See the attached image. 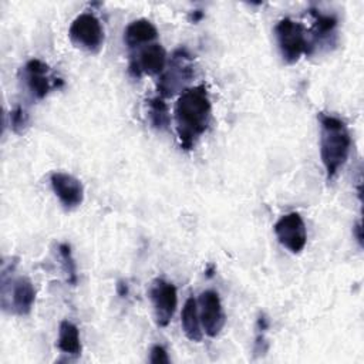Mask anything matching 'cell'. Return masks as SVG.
I'll use <instances>...</instances> for the list:
<instances>
[{"label": "cell", "instance_id": "cell-23", "mask_svg": "<svg viewBox=\"0 0 364 364\" xmlns=\"http://www.w3.org/2000/svg\"><path fill=\"white\" fill-rule=\"evenodd\" d=\"M128 291H129V289H128L127 282L119 280V282L117 283V293H118V296H121V297H127V296H128Z\"/></svg>", "mask_w": 364, "mask_h": 364}, {"label": "cell", "instance_id": "cell-14", "mask_svg": "<svg viewBox=\"0 0 364 364\" xmlns=\"http://www.w3.org/2000/svg\"><path fill=\"white\" fill-rule=\"evenodd\" d=\"M181 326L186 338L193 343H199L203 337V330L199 318L198 300L193 296H189L182 307L181 313Z\"/></svg>", "mask_w": 364, "mask_h": 364}, {"label": "cell", "instance_id": "cell-1", "mask_svg": "<svg viewBox=\"0 0 364 364\" xmlns=\"http://www.w3.org/2000/svg\"><path fill=\"white\" fill-rule=\"evenodd\" d=\"M175 127L181 148L189 151L205 134L212 118V102L205 85L185 88L175 104Z\"/></svg>", "mask_w": 364, "mask_h": 364}, {"label": "cell", "instance_id": "cell-6", "mask_svg": "<svg viewBox=\"0 0 364 364\" xmlns=\"http://www.w3.org/2000/svg\"><path fill=\"white\" fill-rule=\"evenodd\" d=\"M193 77L192 55L186 48H178L173 51L168 70L162 74L158 82V91L161 97H169L175 91L183 87L185 82Z\"/></svg>", "mask_w": 364, "mask_h": 364}, {"label": "cell", "instance_id": "cell-8", "mask_svg": "<svg viewBox=\"0 0 364 364\" xmlns=\"http://www.w3.org/2000/svg\"><path fill=\"white\" fill-rule=\"evenodd\" d=\"M279 243L291 253H300L307 243V230L303 218L297 212H289L279 218L273 226Z\"/></svg>", "mask_w": 364, "mask_h": 364}, {"label": "cell", "instance_id": "cell-16", "mask_svg": "<svg viewBox=\"0 0 364 364\" xmlns=\"http://www.w3.org/2000/svg\"><path fill=\"white\" fill-rule=\"evenodd\" d=\"M146 102L151 127L158 131H166L171 125V115L164 98L161 95H156L154 98H149Z\"/></svg>", "mask_w": 364, "mask_h": 364}, {"label": "cell", "instance_id": "cell-4", "mask_svg": "<svg viewBox=\"0 0 364 364\" xmlns=\"http://www.w3.org/2000/svg\"><path fill=\"white\" fill-rule=\"evenodd\" d=\"M274 36L280 55L287 64L299 61L303 54L309 53L310 44L307 40V33L304 26L299 21L290 17L279 20L274 26Z\"/></svg>", "mask_w": 364, "mask_h": 364}, {"label": "cell", "instance_id": "cell-17", "mask_svg": "<svg viewBox=\"0 0 364 364\" xmlns=\"http://www.w3.org/2000/svg\"><path fill=\"white\" fill-rule=\"evenodd\" d=\"M310 14L313 17V23H314V37L320 40L328 38L330 36H333L336 27H337V17L334 14H326L321 13L317 9H310Z\"/></svg>", "mask_w": 364, "mask_h": 364}, {"label": "cell", "instance_id": "cell-12", "mask_svg": "<svg viewBox=\"0 0 364 364\" xmlns=\"http://www.w3.org/2000/svg\"><path fill=\"white\" fill-rule=\"evenodd\" d=\"M23 77L33 98L43 100L50 92L51 82L48 77V65L44 61L38 58L28 60L23 68Z\"/></svg>", "mask_w": 364, "mask_h": 364}, {"label": "cell", "instance_id": "cell-19", "mask_svg": "<svg viewBox=\"0 0 364 364\" xmlns=\"http://www.w3.org/2000/svg\"><path fill=\"white\" fill-rule=\"evenodd\" d=\"M269 328V320L266 317V314L260 313L256 321V338H255V347L253 351L255 353H266L267 350V341H266V331Z\"/></svg>", "mask_w": 364, "mask_h": 364}, {"label": "cell", "instance_id": "cell-2", "mask_svg": "<svg viewBox=\"0 0 364 364\" xmlns=\"http://www.w3.org/2000/svg\"><path fill=\"white\" fill-rule=\"evenodd\" d=\"M317 118L320 122V158L326 179L331 182L348 159L351 136L347 124L340 117L320 112Z\"/></svg>", "mask_w": 364, "mask_h": 364}, {"label": "cell", "instance_id": "cell-24", "mask_svg": "<svg viewBox=\"0 0 364 364\" xmlns=\"http://www.w3.org/2000/svg\"><path fill=\"white\" fill-rule=\"evenodd\" d=\"M202 17H203V11H200V10H193V13L191 14V20L193 23H198Z\"/></svg>", "mask_w": 364, "mask_h": 364}, {"label": "cell", "instance_id": "cell-21", "mask_svg": "<svg viewBox=\"0 0 364 364\" xmlns=\"http://www.w3.org/2000/svg\"><path fill=\"white\" fill-rule=\"evenodd\" d=\"M149 361L152 364H168L169 363V357H168L166 350L162 346H159V344L152 346V348L149 351Z\"/></svg>", "mask_w": 364, "mask_h": 364}, {"label": "cell", "instance_id": "cell-10", "mask_svg": "<svg viewBox=\"0 0 364 364\" xmlns=\"http://www.w3.org/2000/svg\"><path fill=\"white\" fill-rule=\"evenodd\" d=\"M50 185L60 203L71 210L78 208L84 200V186L78 178L71 173L55 171L50 175Z\"/></svg>", "mask_w": 364, "mask_h": 364}, {"label": "cell", "instance_id": "cell-15", "mask_svg": "<svg viewBox=\"0 0 364 364\" xmlns=\"http://www.w3.org/2000/svg\"><path fill=\"white\" fill-rule=\"evenodd\" d=\"M57 347L60 351L68 354V355H80L81 354V338L78 327L70 321L63 320L58 326V338H57Z\"/></svg>", "mask_w": 364, "mask_h": 364}, {"label": "cell", "instance_id": "cell-5", "mask_svg": "<svg viewBox=\"0 0 364 364\" xmlns=\"http://www.w3.org/2000/svg\"><path fill=\"white\" fill-rule=\"evenodd\" d=\"M68 37L77 47L97 53L104 44V28L95 14L85 11L71 21Z\"/></svg>", "mask_w": 364, "mask_h": 364}, {"label": "cell", "instance_id": "cell-9", "mask_svg": "<svg viewBox=\"0 0 364 364\" xmlns=\"http://www.w3.org/2000/svg\"><path fill=\"white\" fill-rule=\"evenodd\" d=\"M198 309L203 333L212 338L218 337L226 323L219 294L213 290L202 291L198 299Z\"/></svg>", "mask_w": 364, "mask_h": 364}, {"label": "cell", "instance_id": "cell-22", "mask_svg": "<svg viewBox=\"0 0 364 364\" xmlns=\"http://www.w3.org/2000/svg\"><path fill=\"white\" fill-rule=\"evenodd\" d=\"M353 235H354L357 243H358L360 246H363V228H361V220H358V222L354 225V228H353Z\"/></svg>", "mask_w": 364, "mask_h": 364}, {"label": "cell", "instance_id": "cell-13", "mask_svg": "<svg viewBox=\"0 0 364 364\" xmlns=\"http://www.w3.org/2000/svg\"><path fill=\"white\" fill-rule=\"evenodd\" d=\"M158 37L156 27L146 18H138L131 21L124 30V43L129 48H135L144 44H151Z\"/></svg>", "mask_w": 364, "mask_h": 364}, {"label": "cell", "instance_id": "cell-7", "mask_svg": "<svg viewBox=\"0 0 364 364\" xmlns=\"http://www.w3.org/2000/svg\"><path fill=\"white\" fill-rule=\"evenodd\" d=\"M148 294L152 303L156 326L166 327L172 320L178 306L176 287L172 283L158 277L151 283Z\"/></svg>", "mask_w": 364, "mask_h": 364}, {"label": "cell", "instance_id": "cell-20", "mask_svg": "<svg viewBox=\"0 0 364 364\" xmlns=\"http://www.w3.org/2000/svg\"><path fill=\"white\" fill-rule=\"evenodd\" d=\"M28 122H30V117L21 105H16L10 111V127L14 134H23L28 127Z\"/></svg>", "mask_w": 364, "mask_h": 364}, {"label": "cell", "instance_id": "cell-11", "mask_svg": "<svg viewBox=\"0 0 364 364\" xmlns=\"http://www.w3.org/2000/svg\"><path fill=\"white\" fill-rule=\"evenodd\" d=\"M166 68V51L158 43H151L141 48L136 58L129 63V73L139 77L142 73L158 75Z\"/></svg>", "mask_w": 364, "mask_h": 364}, {"label": "cell", "instance_id": "cell-3", "mask_svg": "<svg viewBox=\"0 0 364 364\" xmlns=\"http://www.w3.org/2000/svg\"><path fill=\"white\" fill-rule=\"evenodd\" d=\"M1 307L4 311L26 316L31 311L36 301V289L26 276H9L7 269L1 270Z\"/></svg>", "mask_w": 364, "mask_h": 364}, {"label": "cell", "instance_id": "cell-18", "mask_svg": "<svg viewBox=\"0 0 364 364\" xmlns=\"http://www.w3.org/2000/svg\"><path fill=\"white\" fill-rule=\"evenodd\" d=\"M57 252L61 260V267L65 274L67 283L71 286H75L78 283V273H77V263L73 256L71 246L68 243H58Z\"/></svg>", "mask_w": 364, "mask_h": 364}]
</instances>
